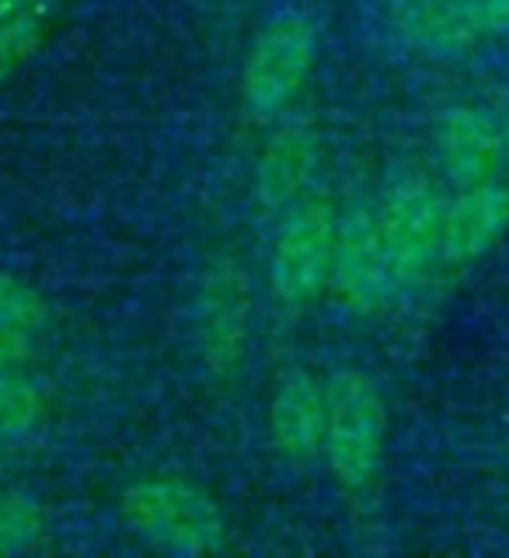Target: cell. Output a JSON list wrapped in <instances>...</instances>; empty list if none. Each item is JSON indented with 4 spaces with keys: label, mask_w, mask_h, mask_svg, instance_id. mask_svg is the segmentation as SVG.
Masks as SVG:
<instances>
[{
    "label": "cell",
    "mask_w": 509,
    "mask_h": 558,
    "mask_svg": "<svg viewBox=\"0 0 509 558\" xmlns=\"http://www.w3.org/2000/svg\"><path fill=\"white\" fill-rule=\"evenodd\" d=\"M122 523L147 545L174 555H214L227 545L217 496L182 475H147L119 499Z\"/></svg>",
    "instance_id": "cell-1"
},
{
    "label": "cell",
    "mask_w": 509,
    "mask_h": 558,
    "mask_svg": "<svg viewBox=\"0 0 509 558\" xmlns=\"http://www.w3.org/2000/svg\"><path fill=\"white\" fill-rule=\"evenodd\" d=\"M391 415L371 374L342 366L328 374V433L325 464L346 493H366L388 458Z\"/></svg>",
    "instance_id": "cell-2"
},
{
    "label": "cell",
    "mask_w": 509,
    "mask_h": 558,
    "mask_svg": "<svg viewBox=\"0 0 509 558\" xmlns=\"http://www.w3.org/2000/svg\"><path fill=\"white\" fill-rule=\"evenodd\" d=\"M339 220V203L318 185L307 189L301 199L279 214L266 262L269 290L279 304L301 311L328 293Z\"/></svg>",
    "instance_id": "cell-3"
},
{
    "label": "cell",
    "mask_w": 509,
    "mask_h": 558,
    "mask_svg": "<svg viewBox=\"0 0 509 558\" xmlns=\"http://www.w3.org/2000/svg\"><path fill=\"white\" fill-rule=\"evenodd\" d=\"M318 63V28L307 14H276L249 46L241 63V105L255 122H276L311 81Z\"/></svg>",
    "instance_id": "cell-4"
},
{
    "label": "cell",
    "mask_w": 509,
    "mask_h": 558,
    "mask_svg": "<svg viewBox=\"0 0 509 558\" xmlns=\"http://www.w3.org/2000/svg\"><path fill=\"white\" fill-rule=\"evenodd\" d=\"M255 290L234 255L214 258L196 290V349L214 377H234L252 353Z\"/></svg>",
    "instance_id": "cell-5"
},
{
    "label": "cell",
    "mask_w": 509,
    "mask_h": 558,
    "mask_svg": "<svg viewBox=\"0 0 509 558\" xmlns=\"http://www.w3.org/2000/svg\"><path fill=\"white\" fill-rule=\"evenodd\" d=\"M447 196L426 174H398L377 203L380 234L388 244L398 287L409 290L440 266Z\"/></svg>",
    "instance_id": "cell-6"
},
{
    "label": "cell",
    "mask_w": 509,
    "mask_h": 558,
    "mask_svg": "<svg viewBox=\"0 0 509 558\" xmlns=\"http://www.w3.org/2000/svg\"><path fill=\"white\" fill-rule=\"evenodd\" d=\"M398 276L380 234L377 206L342 209L328 293L353 314H377L398 293Z\"/></svg>",
    "instance_id": "cell-7"
},
{
    "label": "cell",
    "mask_w": 509,
    "mask_h": 558,
    "mask_svg": "<svg viewBox=\"0 0 509 558\" xmlns=\"http://www.w3.org/2000/svg\"><path fill=\"white\" fill-rule=\"evenodd\" d=\"M328 433V377L304 371H287L276 380L269 398V436L276 453L293 468H311L325 458Z\"/></svg>",
    "instance_id": "cell-8"
},
{
    "label": "cell",
    "mask_w": 509,
    "mask_h": 558,
    "mask_svg": "<svg viewBox=\"0 0 509 558\" xmlns=\"http://www.w3.org/2000/svg\"><path fill=\"white\" fill-rule=\"evenodd\" d=\"M433 150L444 174L458 189L496 182L506 161L502 122L475 105H453L436 119Z\"/></svg>",
    "instance_id": "cell-9"
},
{
    "label": "cell",
    "mask_w": 509,
    "mask_h": 558,
    "mask_svg": "<svg viewBox=\"0 0 509 558\" xmlns=\"http://www.w3.org/2000/svg\"><path fill=\"white\" fill-rule=\"evenodd\" d=\"M318 130L311 119H279L272 122L269 140L255 161V199L269 214H283L307 189H314L318 171Z\"/></svg>",
    "instance_id": "cell-10"
},
{
    "label": "cell",
    "mask_w": 509,
    "mask_h": 558,
    "mask_svg": "<svg viewBox=\"0 0 509 558\" xmlns=\"http://www.w3.org/2000/svg\"><path fill=\"white\" fill-rule=\"evenodd\" d=\"M509 231V189L499 182L464 185L447 196L440 266H471Z\"/></svg>",
    "instance_id": "cell-11"
},
{
    "label": "cell",
    "mask_w": 509,
    "mask_h": 558,
    "mask_svg": "<svg viewBox=\"0 0 509 558\" xmlns=\"http://www.w3.org/2000/svg\"><path fill=\"white\" fill-rule=\"evenodd\" d=\"M388 25L401 46L433 60H458L482 43L453 0H388Z\"/></svg>",
    "instance_id": "cell-12"
},
{
    "label": "cell",
    "mask_w": 509,
    "mask_h": 558,
    "mask_svg": "<svg viewBox=\"0 0 509 558\" xmlns=\"http://www.w3.org/2000/svg\"><path fill=\"white\" fill-rule=\"evenodd\" d=\"M46 415V391L25 366L0 371V440L28 436Z\"/></svg>",
    "instance_id": "cell-13"
},
{
    "label": "cell",
    "mask_w": 509,
    "mask_h": 558,
    "mask_svg": "<svg viewBox=\"0 0 509 558\" xmlns=\"http://www.w3.org/2000/svg\"><path fill=\"white\" fill-rule=\"evenodd\" d=\"M43 43H46V8L0 17V87H4L25 63H32V57L43 49Z\"/></svg>",
    "instance_id": "cell-14"
},
{
    "label": "cell",
    "mask_w": 509,
    "mask_h": 558,
    "mask_svg": "<svg viewBox=\"0 0 509 558\" xmlns=\"http://www.w3.org/2000/svg\"><path fill=\"white\" fill-rule=\"evenodd\" d=\"M46 537V510L25 493H0V555H25Z\"/></svg>",
    "instance_id": "cell-15"
},
{
    "label": "cell",
    "mask_w": 509,
    "mask_h": 558,
    "mask_svg": "<svg viewBox=\"0 0 509 558\" xmlns=\"http://www.w3.org/2000/svg\"><path fill=\"white\" fill-rule=\"evenodd\" d=\"M46 318H49L46 296L32 283H25L22 276L0 269V328L39 336Z\"/></svg>",
    "instance_id": "cell-16"
},
{
    "label": "cell",
    "mask_w": 509,
    "mask_h": 558,
    "mask_svg": "<svg viewBox=\"0 0 509 558\" xmlns=\"http://www.w3.org/2000/svg\"><path fill=\"white\" fill-rule=\"evenodd\" d=\"M482 39L509 35V0H453Z\"/></svg>",
    "instance_id": "cell-17"
},
{
    "label": "cell",
    "mask_w": 509,
    "mask_h": 558,
    "mask_svg": "<svg viewBox=\"0 0 509 558\" xmlns=\"http://www.w3.org/2000/svg\"><path fill=\"white\" fill-rule=\"evenodd\" d=\"M32 342H35V336L0 328V371H8V366H22L32 356Z\"/></svg>",
    "instance_id": "cell-18"
},
{
    "label": "cell",
    "mask_w": 509,
    "mask_h": 558,
    "mask_svg": "<svg viewBox=\"0 0 509 558\" xmlns=\"http://www.w3.org/2000/svg\"><path fill=\"white\" fill-rule=\"evenodd\" d=\"M49 0H0V17L17 14V11H32V8H46Z\"/></svg>",
    "instance_id": "cell-19"
},
{
    "label": "cell",
    "mask_w": 509,
    "mask_h": 558,
    "mask_svg": "<svg viewBox=\"0 0 509 558\" xmlns=\"http://www.w3.org/2000/svg\"><path fill=\"white\" fill-rule=\"evenodd\" d=\"M499 122H502V133H506V161H509V101H506V109H502Z\"/></svg>",
    "instance_id": "cell-20"
}]
</instances>
